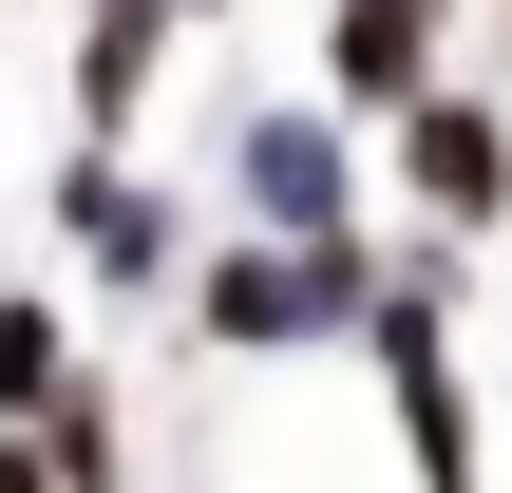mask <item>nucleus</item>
I'll return each mask as SVG.
<instances>
[{"label":"nucleus","instance_id":"obj_1","mask_svg":"<svg viewBox=\"0 0 512 493\" xmlns=\"http://www.w3.org/2000/svg\"><path fill=\"white\" fill-rule=\"evenodd\" d=\"M380 304V247L361 228H228L190 266V342L209 361H304V342H361Z\"/></svg>","mask_w":512,"mask_h":493},{"label":"nucleus","instance_id":"obj_2","mask_svg":"<svg viewBox=\"0 0 512 493\" xmlns=\"http://www.w3.org/2000/svg\"><path fill=\"white\" fill-rule=\"evenodd\" d=\"M228 228H361V114L342 95L228 114Z\"/></svg>","mask_w":512,"mask_h":493},{"label":"nucleus","instance_id":"obj_3","mask_svg":"<svg viewBox=\"0 0 512 493\" xmlns=\"http://www.w3.org/2000/svg\"><path fill=\"white\" fill-rule=\"evenodd\" d=\"M38 209H57V247H76V266H95L114 304H152V285H190V228H171V190H152V171H133L114 133H76Z\"/></svg>","mask_w":512,"mask_h":493},{"label":"nucleus","instance_id":"obj_4","mask_svg":"<svg viewBox=\"0 0 512 493\" xmlns=\"http://www.w3.org/2000/svg\"><path fill=\"white\" fill-rule=\"evenodd\" d=\"M380 152H399V190H418V228H475V247L512 228V114L475 95V76H437V95H399V114H380Z\"/></svg>","mask_w":512,"mask_h":493},{"label":"nucleus","instance_id":"obj_5","mask_svg":"<svg viewBox=\"0 0 512 493\" xmlns=\"http://www.w3.org/2000/svg\"><path fill=\"white\" fill-rule=\"evenodd\" d=\"M437 38H456V0H323V95L380 133L399 95H437V76H456Z\"/></svg>","mask_w":512,"mask_h":493},{"label":"nucleus","instance_id":"obj_6","mask_svg":"<svg viewBox=\"0 0 512 493\" xmlns=\"http://www.w3.org/2000/svg\"><path fill=\"white\" fill-rule=\"evenodd\" d=\"M171 38H190L171 0H76V76H57V95H76V133H133V114H152V76H171Z\"/></svg>","mask_w":512,"mask_h":493},{"label":"nucleus","instance_id":"obj_7","mask_svg":"<svg viewBox=\"0 0 512 493\" xmlns=\"http://www.w3.org/2000/svg\"><path fill=\"white\" fill-rule=\"evenodd\" d=\"M38 456H57V493H133V399L76 361V380L38 399Z\"/></svg>","mask_w":512,"mask_h":493},{"label":"nucleus","instance_id":"obj_8","mask_svg":"<svg viewBox=\"0 0 512 493\" xmlns=\"http://www.w3.org/2000/svg\"><path fill=\"white\" fill-rule=\"evenodd\" d=\"M76 380V323H57V285H0V418L38 437V399Z\"/></svg>","mask_w":512,"mask_h":493},{"label":"nucleus","instance_id":"obj_9","mask_svg":"<svg viewBox=\"0 0 512 493\" xmlns=\"http://www.w3.org/2000/svg\"><path fill=\"white\" fill-rule=\"evenodd\" d=\"M0 493H57V456H38V437H19V418H0Z\"/></svg>","mask_w":512,"mask_h":493},{"label":"nucleus","instance_id":"obj_10","mask_svg":"<svg viewBox=\"0 0 512 493\" xmlns=\"http://www.w3.org/2000/svg\"><path fill=\"white\" fill-rule=\"evenodd\" d=\"M171 19H228V0H171Z\"/></svg>","mask_w":512,"mask_h":493},{"label":"nucleus","instance_id":"obj_11","mask_svg":"<svg viewBox=\"0 0 512 493\" xmlns=\"http://www.w3.org/2000/svg\"><path fill=\"white\" fill-rule=\"evenodd\" d=\"M475 493H494V475H475Z\"/></svg>","mask_w":512,"mask_h":493}]
</instances>
